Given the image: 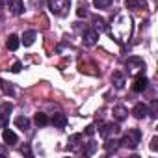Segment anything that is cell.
<instances>
[{
	"label": "cell",
	"mask_w": 158,
	"mask_h": 158,
	"mask_svg": "<svg viewBox=\"0 0 158 158\" xmlns=\"http://www.w3.org/2000/svg\"><path fill=\"white\" fill-rule=\"evenodd\" d=\"M138 6H139V0H127V2H125L127 10H136Z\"/></svg>",
	"instance_id": "obj_23"
},
{
	"label": "cell",
	"mask_w": 158,
	"mask_h": 158,
	"mask_svg": "<svg viewBox=\"0 0 158 158\" xmlns=\"http://www.w3.org/2000/svg\"><path fill=\"white\" fill-rule=\"evenodd\" d=\"M50 123H52L54 127H58V128H65V125H67V117H65V114H54L52 119H50Z\"/></svg>",
	"instance_id": "obj_11"
},
{
	"label": "cell",
	"mask_w": 158,
	"mask_h": 158,
	"mask_svg": "<svg viewBox=\"0 0 158 158\" xmlns=\"http://www.w3.org/2000/svg\"><path fill=\"white\" fill-rule=\"evenodd\" d=\"M19 45H21V41H19V37H17L15 34H11V35L8 37V41H6V47H8L10 50H17Z\"/></svg>",
	"instance_id": "obj_18"
},
{
	"label": "cell",
	"mask_w": 158,
	"mask_h": 158,
	"mask_svg": "<svg viewBox=\"0 0 158 158\" xmlns=\"http://www.w3.org/2000/svg\"><path fill=\"white\" fill-rule=\"evenodd\" d=\"M76 15H78V17H86V15H88V8H86L84 4H80V6H78V10H76Z\"/></svg>",
	"instance_id": "obj_25"
},
{
	"label": "cell",
	"mask_w": 158,
	"mask_h": 158,
	"mask_svg": "<svg viewBox=\"0 0 158 158\" xmlns=\"http://www.w3.org/2000/svg\"><path fill=\"white\" fill-rule=\"evenodd\" d=\"M0 88H2V91H4L6 95H10V97H11V95L15 93V91H13V88H11V86H10L8 82H4V80H0Z\"/></svg>",
	"instance_id": "obj_22"
},
{
	"label": "cell",
	"mask_w": 158,
	"mask_h": 158,
	"mask_svg": "<svg viewBox=\"0 0 158 158\" xmlns=\"http://www.w3.org/2000/svg\"><path fill=\"white\" fill-rule=\"evenodd\" d=\"M8 4V0H0V8H2V6H6Z\"/></svg>",
	"instance_id": "obj_32"
},
{
	"label": "cell",
	"mask_w": 158,
	"mask_h": 158,
	"mask_svg": "<svg viewBox=\"0 0 158 158\" xmlns=\"http://www.w3.org/2000/svg\"><path fill=\"white\" fill-rule=\"evenodd\" d=\"M110 35H112L117 43H125V41H128L130 35H132V21H130V17L125 15V13H119V15L112 21Z\"/></svg>",
	"instance_id": "obj_1"
},
{
	"label": "cell",
	"mask_w": 158,
	"mask_h": 158,
	"mask_svg": "<svg viewBox=\"0 0 158 158\" xmlns=\"http://www.w3.org/2000/svg\"><path fill=\"white\" fill-rule=\"evenodd\" d=\"M2 139H4L8 145H15V143L19 141L17 134H15L13 130H10V128H4V132H2Z\"/></svg>",
	"instance_id": "obj_9"
},
{
	"label": "cell",
	"mask_w": 158,
	"mask_h": 158,
	"mask_svg": "<svg viewBox=\"0 0 158 158\" xmlns=\"http://www.w3.org/2000/svg\"><path fill=\"white\" fill-rule=\"evenodd\" d=\"M21 69H23V63H21V61H15L10 71H11V73H21Z\"/></svg>",
	"instance_id": "obj_27"
},
{
	"label": "cell",
	"mask_w": 158,
	"mask_h": 158,
	"mask_svg": "<svg viewBox=\"0 0 158 158\" xmlns=\"http://www.w3.org/2000/svg\"><path fill=\"white\" fill-rule=\"evenodd\" d=\"M110 4H112V0H93V6L97 10H106L110 8Z\"/></svg>",
	"instance_id": "obj_21"
},
{
	"label": "cell",
	"mask_w": 158,
	"mask_h": 158,
	"mask_svg": "<svg viewBox=\"0 0 158 158\" xmlns=\"http://www.w3.org/2000/svg\"><path fill=\"white\" fill-rule=\"evenodd\" d=\"M80 141H82V134H73L69 138V149L71 151H76L78 145H80Z\"/></svg>",
	"instance_id": "obj_16"
},
{
	"label": "cell",
	"mask_w": 158,
	"mask_h": 158,
	"mask_svg": "<svg viewBox=\"0 0 158 158\" xmlns=\"http://www.w3.org/2000/svg\"><path fill=\"white\" fill-rule=\"evenodd\" d=\"M15 127L21 128L23 132H26V130L30 128V119L24 117V115H19V117H15Z\"/></svg>",
	"instance_id": "obj_13"
},
{
	"label": "cell",
	"mask_w": 158,
	"mask_h": 158,
	"mask_svg": "<svg viewBox=\"0 0 158 158\" xmlns=\"http://www.w3.org/2000/svg\"><path fill=\"white\" fill-rule=\"evenodd\" d=\"M8 127V114L0 112V128H6Z\"/></svg>",
	"instance_id": "obj_24"
},
{
	"label": "cell",
	"mask_w": 158,
	"mask_h": 158,
	"mask_svg": "<svg viewBox=\"0 0 158 158\" xmlns=\"http://www.w3.org/2000/svg\"><path fill=\"white\" fill-rule=\"evenodd\" d=\"M132 114H134V117H136V119H143V117H147L151 112H149V106H147V104H143V102H138V104L134 106Z\"/></svg>",
	"instance_id": "obj_7"
},
{
	"label": "cell",
	"mask_w": 158,
	"mask_h": 158,
	"mask_svg": "<svg viewBox=\"0 0 158 158\" xmlns=\"http://www.w3.org/2000/svg\"><path fill=\"white\" fill-rule=\"evenodd\" d=\"M127 108L125 106H115L114 108V117L117 119V121H123V119H127Z\"/></svg>",
	"instance_id": "obj_19"
},
{
	"label": "cell",
	"mask_w": 158,
	"mask_h": 158,
	"mask_svg": "<svg viewBox=\"0 0 158 158\" xmlns=\"http://www.w3.org/2000/svg\"><path fill=\"white\" fill-rule=\"evenodd\" d=\"M35 37H37V34L34 32V30H28V32H24L23 34V43H24V47H32L34 45V41H35Z\"/></svg>",
	"instance_id": "obj_12"
},
{
	"label": "cell",
	"mask_w": 158,
	"mask_h": 158,
	"mask_svg": "<svg viewBox=\"0 0 158 158\" xmlns=\"http://www.w3.org/2000/svg\"><path fill=\"white\" fill-rule=\"evenodd\" d=\"M95 149H97V143H95V141H89V145H88V149H86L84 152H86V154H93Z\"/></svg>",
	"instance_id": "obj_26"
},
{
	"label": "cell",
	"mask_w": 158,
	"mask_h": 158,
	"mask_svg": "<svg viewBox=\"0 0 158 158\" xmlns=\"http://www.w3.org/2000/svg\"><path fill=\"white\" fill-rule=\"evenodd\" d=\"M125 67H127L128 74H139V73L145 71V61H143L139 56H130V58L127 60Z\"/></svg>",
	"instance_id": "obj_4"
},
{
	"label": "cell",
	"mask_w": 158,
	"mask_h": 158,
	"mask_svg": "<svg viewBox=\"0 0 158 158\" xmlns=\"http://www.w3.org/2000/svg\"><path fill=\"white\" fill-rule=\"evenodd\" d=\"M82 39H84L86 47H93L97 43V39H99V34H97V30H86L84 35H82Z\"/></svg>",
	"instance_id": "obj_6"
},
{
	"label": "cell",
	"mask_w": 158,
	"mask_h": 158,
	"mask_svg": "<svg viewBox=\"0 0 158 158\" xmlns=\"http://www.w3.org/2000/svg\"><path fill=\"white\" fill-rule=\"evenodd\" d=\"M112 84H114L117 89H123V88H125V74L119 73V71H115V73L112 74Z\"/></svg>",
	"instance_id": "obj_10"
},
{
	"label": "cell",
	"mask_w": 158,
	"mask_h": 158,
	"mask_svg": "<svg viewBox=\"0 0 158 158\" xmlns=\"http://www.w3.org/2000/svg\"><path fill=\"white\" fill-rule=\"evenodd\" d=\"M117 147H119V141H117L115 138H114V139H112V138H106V143H104V149H106V152H114Z\"/></svg>",
	"instance_id": "obj_20"
},
{
	"label": "cell",
	"mask_w": 158,
	"mask_h": 158,
	"mask_svg": "<svg viewBox=\"0 0 158 158\" xmlns=\"http://www.w3.org/2000/svg\"><path fill=\"white\" fill-rule=\"evenodd\" d=\"M34 121H35V125L37 127H45V125H48L50 123V119L47 117V114H43V112H37L35 115H34Z\"/></svg>",
	"instance_id": "obj_15"
},
{
	"label": "cell",
	"mask_w": 158,
	"mask_h": 158,
	"mask_svg": "<svg viewBox=\"0 0 158 158\" xmlns=\"http://www.w3.org/2000/svg\"><path fill=\"white\" fill-rule=\"evenodd\" d=\"M11 110H13V106H11L10 102H4V104H2V112H4V114H8V115H10V112H11Z\"/></svg>",
	"instance_id": "obj_28"
},
{
	"label": "cell",
	"mask_w": 158,
	"mask_h": 158,
	"mask_svg": "<svg viewBox=\"0 0 158 158\" xmlns=\"http://www.w3.org/2000/svg\"><path fill=\"white\" fill-rule=\"evenodd\" d=\"M21 152H23V154H28V156H30V147H28V145L21 147Z\"/></svg>",
	"instance_id": "obj_31"
},
{
	"label": "cell",
	"mask_w": 158,
	"mask_h": 158,
	"mask_svg": "<svg viewBox=\"0 0 158 158\" xmlns=\"http://www.w3.org/2000/svg\"><path fill=\"white\" fill-rule=\"evenodd\" d=\"M119 132V127L117 125H114V123H108V125H104L102 128H101V136L106 139V138H112V136H115Z\"/></svg>",
	"instance_id": "obj_8"
},
{
	"label": "cell",
	"mask_w": 158,
	"mask_h": 158,
	"mask_svg": "<svg viewBox=\"0 0 158 158\" xmlns=\"http://www.w3.org/2000/svg\"><path fill=\"white\" fill-rule=\"evenodd\" d=\"M147 84H149V80H147V76H145L143 73H139V74L136 76V80H134V84H132V89H134L136 93H143V91L147 89Z\"/></svg>",
	"instance_id": "obj_5"
},
{
	"label": "cell",
	"mask_w": 158,
	"mask_h": 158,
	"mask_svg": "<svg viewBox=\"0 0 158 158\" xmlns=\"http://www.w3.org/2000/svg\"><path fill=\"white\" fill-rule=\"evenodd\" d=\"M91 19H93V26H95V30H99V32H104V30H106V21H104L102 17L93 15Z\"/></svg>",
	"instance_id": "obj_17"
},
{
	"label": "cell",
	"mask_w": 158,
	"mask_h": 158,
	"mask_svg": "<svg viewBox=\"0 0 158 158\" xmlns=\"http://www.w3.org/2000/svg\"><path fill=\"white\" fill-rule=\"evenodd\" d=\"M151 151H158V138L156 136L151 139Z\"/></svg>",
	"instance_id": "obj_29"
},
{
	"label": "cell",
	"mask_w": 158,
	"mask_h": 158,
	"mask_svg": "<svg viewBox=\"0 0 158 158\" xmlns=\"http://www.w3.org/2000/svg\"><path fill=\"white\" fill-rule=\"evenodd\" d=\"M139 141H141V130H139V128H130V130L121 138L119 145L125 147V149H136V147L139 145Z\"/></svg>",
	"instance_id": "obj_2"
},
{
	"label": "cell",
	"mask_w": 158,
	"mask_h": 158,
	"mask_svg": "<svg viewBox=\"0 0 158 158\" xmlns=\"http://www.w3.org/2000/svg\"><path fill=\"white\" fill-rule=\"evenodd\" d=\"M71 8V0H48V10L56 17H65Z\"/></svg>",
	"instance_id": "obj_3"
},
{
	"label": "cell",
	"mask_w": 158,
	"mask_h": 158,
	"mask_svg": "<svg viewBox=\"0 0 158 158\" xmlns=\"http://www.w3.org/2000/svg\"><path fill=\"white\" fill-rule=\"evenodd\" d=\"M95 134V127L93 125H88L86 127V136H93Z\"/></svg>",
	"instance_id": "obj_30"
},
{
	"label": "cell",
	"mask_w": 158,
	"mask_h": 158,
	"mask_svg": "<svg viewBox=\"0 0 158 158\" xmlns=\"http://www.w3.org/2000/svg\"><path fill=\"white\" fill-rule=\"evenodd\" d=\"M10 10L13 15H21L24 11V4H23V0H11V4H10Z\"/></svg>",
	"instance_id": "obj_14"
}]
</instances>
